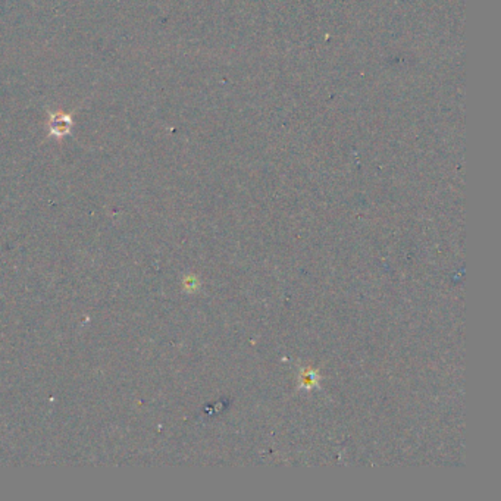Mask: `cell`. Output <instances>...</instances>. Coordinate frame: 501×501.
I'll list each match as a JSON object with an SVG mask.
<instances>
[{
	"label": "cell",
	"mask_w": 501,
	"mask_h": 501,
	"mask_svg": "<svg viewBox=\"0 0 501 501\" xmlns=\"http://www.w3.org/2000/svg\"><path fill=\"white\" fill-rule=\"evenodd\" d=\"M72 117L68 113L52 112L49 121V134L55 137H65L71 132Z\"/></svg>",
	"instance_id": "1"
}]
</instances>
